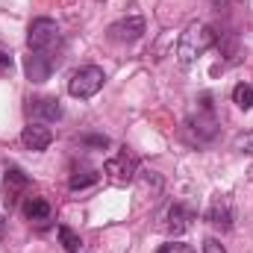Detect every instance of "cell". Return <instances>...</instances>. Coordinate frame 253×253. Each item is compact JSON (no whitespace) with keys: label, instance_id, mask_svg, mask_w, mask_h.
Here are the masks:
<instances>
[{"label":"cell","instance_id":"6da1fadb","mask_svg":"<svg viewBox=\"0 0 253 253\" xmlns=\"http://www.w3.org/2000/svg\"><path fill=\"white\" fill-rule=\"evenodd\" d=\"M215 42H218L215 30L209 24H203V21H194V24L186 27V33L177 42V56H180L183 65H191V62H197Z\"/></svg>","mask_w":253,"mask_h":253},{"label":"cell","instance_id":"7a4b0ae2","mask_svg":"<svg viewBox=\"0 0 253 253\" xmlns=\"http://www.w3.org/2000/svg\"><path fill=\"white\" fill-rule=\"evenodd\" d=\"M27 44L33 53H42V56H50L56 62V53L62 47V33H59V24L53 18H36L27 30Z\"/></svg>","mask_w":253,"mask_h":253},{"label":"cell","instance_id":"3957f363","mask_svg":"<svg viewBox=\"0 0 253 253\" xmlns=\"http://www.w3.org/2000/svg\"><path fill=\"white\" fill-rule=\"evenodd\" d=\"M103 83H106L103 68L85 65V68L74 71V77L68 80V91H71V97H77V100H88V97H94V94L103 88Z\"/></svg>","mask_w":253,"mask_h":253},{"label":"cell","instance_id":"277c9868","mask_svg":"<svg viewBox=\"0 0 253 253\" xmlns=\"http://www.w3.org/2000/svg\"><path fill=\"white\" fill-rule=\"evenodd\" d=\"M103 171L109 174V180L112 183H129L132 177H135V171H138V156L132 153V150H126V147H121L115 156H109L106 159V165H103Z\"/></svg>","mask_w":253,"mask_h":253},{"label":"cell","instance_id":"5b68a950","mask_svg":"<svg viewBox=\"0 0 253 253\" xmlns=\"http://www.w3.org/2000/svg\"><path fill=\"white\" fill-rule=\"evenodd\" d=\"M106 36H109L112 42H118V44H132V42H138V39L144 36V18H141V15L121 18V21H115V24L106 30Z\"/></svg>","mask_w":253,"mask_h":253},{"label":"cell","instance_id":"8992f818","mask_svg":"<svg viewBox=\"0 0 253 253\" xmlns=\"http://www.w3.org/2000/svg\"><path fill=\"white\" fill-rule=\"evenodd\" d=\"M21 212H24V218L33 221L36 227H47V224L53 221V209H50L47 197H42V194H30V197H24Z\"/></svg>","mask_w":253,"mask_h":253},{"label":"cell","instance_id":"52a82bcc","mask_svg":"<svg viewBox=\"0 0 253 253\" xmlns=\"http://www.w3.org/2000/svg\"><path fill=\"white\" fill-rule=\"evenodd\" d=\"M186 129L194 132V141H197V144H206V141L215 135L218 121H215V115H212V109H209V106H200V109H197V115H191L189 121H186Z\"/></svg>","mask_w":253,"mask_h":253},{"label":"cell","instance_id":"ba28073f","mask_svg":"<svg viewBox=\"0 0 253 253\" xmlns=\"http://www.w3.org/2000/svg\"><path fill=\"white\" fill-rule=\"evenodd\" d=\"M21 144L27 150L42 153V150H47L53 144V132H50V126H44L42 121H33V124H27L21 129Z\"/></svg>","mask_w":253,"mask_h":253},{"label":"cell","instance_id":"9c48e42d","mask_svg":"<svg viewBox=\"0 0 253 253\" xmlns=\"http://www.w3.org/2000/svg\"><path fill=\"white\" fill-rule=\"evenodd\" d=\"M30 189V177L18 168V165H6V174H3V194H6V206H15L21 191Z\"/></svg>","mask_w":253,"mask_h":253},{"label":"cell","instance_id":"30bf717a","mask_svg":"<svg viewBox=\"0 0 253 253\" xmlns=\"http://www.w3.org/2000/svg\"><path fill=\"white\" fill-rule=\"evenodd\" d=\"M191 218H194V212H191L186 203H174V206L168 209V215H165V233H168L171 239L183 236V233L189 230Z\"/></svg>","mask_w":253,"mask_h":253},{"label":"cell","instance_id":"8fae6325","mask_svg":"<svg viewBox=\"0 0 253 253\" xmlns=\"http://www.w3.org/2000/svg\"><path fill=\"white\" fill-rule=\"evenodd\" d=\"M53 65L56 62H53L50 56L33 53V50H30V56H24V71H27V80H30V83H47Z\"/></svg>","mask_w":253,"mask_h":253},{"label":"cell","instance_id":"7c38bea8","mask_svg":"<svg viewBox=\"0 0 253 253\" xmlns=\"http://www.w3.org/2000/svg\"><path fill=\"white\" fill-rule=\"evenodd\" d=\"M27 103H30L27 106L30 115H36L39 121H59L62 118V106L56 97H30Z\"/></svg>","mask_w":253,"mask_h":253},{"label":"cell","instance_id":"4fadbf2b","mask_svg":"<svg viewBox=\"0 0 253 253\" xmlns=\"http://www.w3.org/2000/svg\"><path fill=\"white\" fill-rule=\"evenodd\" d=\"M206 221L212 227H221V230H230L233 227V206L227 197H215L206 209Z\"/></svg>","mask_w":253,"mask_h":253},{"label":"cell","instance_id":"5bb4252c","mask_svg":"<svg viewBox=\"0 0 253 253\" xmlns=\"http://www.w3.org/2000/svg\"><path fill=\"white\" fill-rule=\"evenodd\" d=\"M100 180V174L94 171V168H77L74 174H71V180H68V186H71V191H80V189H88V186H94Z\"/></svg>","mask_w":253,"mask_h":253},{"label":"cell","instance_id":"9a60e30c","mask_svg":"<svg viewBox=\"0 0 253 253\" xmlns=\"http://www.w3.org/2000/svg\"><path fill=\"white\" fill-rule=\"evenodd\" d=\"M233 103L239 109H253V83H239L233 88Z\"/></svg>","mask_w":253,"mask_h":253},{"label":"cell","instance_id":"2e32d148","mask_svg":"<svg viewBox=\"0 0 253 253\" xmlns=\"http://www.w3.org/2000/svg\"><path fill=\"white\" fill-rule=\"evenodd\" d=\"M56 233H59V242H62V248L68 253H80V251H83V239H80L71 227H65V224H62Z\"/></svg>","mask_w":253,"mask_h":253},{"label":"cell","instance_id":"e0dca14e","mask_svg":"<svg viewBox=\"0 0 253 253\" xmlns=\"http://www.w3.org/2000/svg\"><path fill=\"white\" fill-rule=\"evenodd\" d=\"M233 147H236L239 153H248V156H253V129H251V132H242V135H236Z\"/></svg>","mask_w":253,"mask_h":253},{"label":"cell","instance_id":"ac0fdd59","mask_svg":"<svg viewBox=\"0 0 253 253\" xmlns=\"http://www.w3.org/2000/svg\"><path fill=\"white\" fill-rule=\"evenodd\" d=\"M203 253H227V248H224L218 239L209 236V239H203Z\"/></svg>","mask_w":253,"mask_h":253},{"label":"cell","instance_id":"d6986e66","mask_svg":"<svg viewBox=\"0 0 253 253\" xmlns=\"http://www.w3.org/2000/svg\"><path fill=\"white\" fill-rule=\"evenodd\" d=\"M83 144H91V147H109V138H106V135H85Z\"/></svg>","mask_w":253,"mask_h":253},{"label":"cell","instance_id":"ffe728a7","mask_svg":"<svg viewBox=\"0 0 253 253\" xmlns=\"http://www.w3.org/2000/svg\"><path fill=\"white\" fill-rule=\"evenodd\" d=\"M159 253H194V251H191L189 245H177V242H171V245H165Z\"/></svg>","mask_w":253,"mask_h":253},{"label":"cell","instance_id":"44dd1931","mask_svg":"<svg viewBox=\"0 0 253 253\" xmlns=\"http://www.w3.org/2000/svg\"><path fill=\"white\" fill-rule=\"evenodd\" d=\"M0 65H3V68H12V56H6V53H0Z\"/></svg>","mask_w":253,"mask_h":253},{"label":"cell","instance_id":"7402d4cb","mask_svg":"<svg viewBox=\"0 0 253 253\" xmlns=\"http://www.w3.org/2000/svg\"><path fill=\"white\" fill-rule=\"evenodd\" d=\"M0 236H3V218H0Z\"/></svg>","mask_w":253,"mask_h":253},{"label":"cell","instance_id":"603a6c76","mask_svg":"<svg viewBox=\"0 0 253 253\" xmlns=\"http://www.w3.org/2000/svg\"><path fill=\"white\" fill-rule=\"evenodd\" d=\"M215 3H227V0H215Z\"/></svg>","mask_w":253,"mask_h":253}]
</instances>
